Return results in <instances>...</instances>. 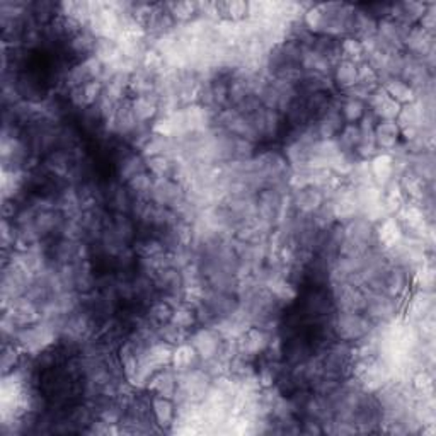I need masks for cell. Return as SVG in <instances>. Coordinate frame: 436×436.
Segmentation results:
<instances>
[{"label":"cell","mask_w":436,"mask_h":436,"mask_svg":"<svg viewBox=\"0 0 436 436\" xmlns=\"http://www.w3.org/2000/svg\"><path fill=\"white\" fill-rule=\"evenodd\" d=\"M103 70H104L103 62H101L97 57H94V55L89 58H84V60H80L77 65L72 67L69 74L65 75L67 87L74 89L86 86L87 82H92V80H99L101 75H103Z\"/></svg>","instance_id":"cell-1"},{"label":"cell","mask_w":436,"mask_h":436,"mask_svg":"<svg viewBox=\"0 0 436 436\" xmlns=\"http://www.w3.org/2000/svg\"><path fill=\"white\" fill-rule=\"evenodd\" d=\"M336 332L342 341H357L370 332V323L358 312L341 311L337 315Z\"/></svg>","instance_id":"cell-2"},{"label":"cell","mask_w":436,"mask_h":436,"mask_svg":"<svg viewBox=\"0 0 436 436\" xmlns=\"http://www.w3.org/2000/svg\"><path fill=\"white\" fill-rule=\"evenodd\" d=\"M271 336L268 331L261 328H247L245 331L237 337V354L245 358L257 357V354L264 353L268 350Z\"/></svg>","instance_id":"cell-3"},{"label":"cell","mask_w":436,"mask_h":436,"mask_svg":"<svg viewBox=\"0 0 436 436\" xmlns=\"http://www.w3.org/2000/svg\"><path fill=\"white\" fill-rule=\"evenodd\" d=\"M367 103L370 106V113L379 121H396L402 109V106L397 101H393L382 86L374 89Z\"/></svg>","instance_id":"cell-4"},{"label":"cell","mask_w":436,"mask_h":436,"mask_svg":"<svg viewBox=\"0 0 436 436\" xmlns=\"http://www.w3.org/2000/svg\"><path fill=\"white\" fill-rule=\"evenodd\" d=\"M189 342L193 345V348L196 350L198 357L203 362H208L218 357L220 345H222V337L220 334L215 331L213 328H201L196 332L189 336Z\"/></svg>","instance_id":"cell-5"},{"label":"cell","mask_w":436,"mask_h":436,"mask_svg":"<svg viewBox=\"0 0 436 436\" xmlns=\"http://www.w3.org/2000/svg\"><path fill=\"white\" fill-rule=\"evenodd\" d=\"M404 48L409 50L410 57L423 60L435 52V35H430L421 26L410 28L404 40Z\"/></svg>","instance_id":"cell-6"},{"label":"cell","mask_w":436,"mask_h":436,"mask_svg":"<svg viewBox=\"0 0 436 436\" xmlns=\"http://www.w3.org/2000/svg\"><path fill=\"white\" fill-rule=\"evenodd\" d=\"M324 201H325V194L320 191L319 188H315V186H308V188L295 191L294 200H291L295 208L303 215L315 213V211L323 206Z\"/></svg>","instance_id":"cell-7"},{"label":"cell","mask_w":436,"mask_h":436,"mask_svg":"<svg viewBox=\"0 0 436 436\" xmlns=\"http://www.w3.org/2000/svg\"><path fill=\"white\" fill-rule=\"evenodd\" d=\"M376 239L384 245L385 252L401 244L404 239V230H402L399 220L396 217H385L380 220L379 227H376Z\"/></svg>","instance_id":"cell-8"},{"label":"cell","mask_w":436,"mask_h":436,"mask_svg":"<svg viewBox=\"0 0 436 436\" xmlns=\"http://www.w3.org/2000/svg\"><path fill=\"white\" fill-rule=\"evenodd\" d=\"M120 365L121 371L125 375L126 382H128L131 387H135L137 384V375H138V365H140V357L138 351L135 348V345L131 341L123 342L120 346Z\"/></svg>","instance_id":"cell-9"},{"label":"cell","mask_w":436,"mask_h":436,"mask_svg":"<svg viewBox=\"0 0 436 436\" xmlns=\"http://www.w3.org/2000/svg\"><path fill=\"white\" fill-rule=\"evenodd\" d=\"M371 176H374V183L380 188L387 186L393 177V157L389 152H379L374 159L370 160Z\"/></svg>","instance_id":"cell-10"},{"label":"cell","mask_w":436,"mask_h":436,"mask_svg":"<svg viewBox=\"0 0 436 436\" xmlns=\"http://www.w3.org/2000/svg\"><path fill=\"white\" fill-rule=\"evenodd\" d=\"M159 94L150 96H137L131 99V109H133L135 118L140 125H147L155 116H159Z\"/></svg>","instance_id":"cell-11"},{"label":"cell","mask_w":436,"mask_h":436,"mask_svg":"<svg viewBox=\"0 0 436 436\" xmlns=\"http://www.w3.org/2000/svg\"><path fill=\"white\" fill-rule=\"evenodd\" d=\"M401 128L396 121H379L375 125V145L379 150L391 152L399 145Z\"/></svg>","instance_id":"cell-12"},{"label":"cell","mask_w":436,"mask_h":436,"mask_svg":"<svg viewBox=\"0 0 436 436\" xmlns=\"http://www.w3.org/2000/svg\"><path fill=\"white\" fill-rule=\"evenodd\" d=\"M380 86H382L385 89V92H387L393 101H397L401 106L410 104L418 99V92L414 91L408 82H404V80L399 77L385 79Z\"/></svg>","instance_id":"cell-13"},{"label":"cell","mask_w":436,"mask_h":436,"mask_svg":"<svg viewBox=\"0 0 436 436\" xmlns=\"http://www.w3.org/2000/svg\"><path fill=\"white\" fill-rule=\"evenodd\" d=\"M198 359H200V357H198L196 350L193 348L191 342H181V345L174 346V351H172L171 367L174 368L176 374H181V371H188L196 368Z\"/></svg>","instance_id":"cell-14"},{"label":"cell","mask_w":436,"mask_h":436,"mask_svg":"<svg viewBox=\"0 0 436 436\" xmlns=\"http://www.w3.org/2000/svg\"><path fill=\"white\" fill-rule=\"evenodd\" d=\"M367 312L371 319L379 320V323H391L396 315V306L391 298L382 297V295H375L374 298H367Z\"/></svg>","instance_id":"cell-15"},{"label":"cell","mask_w":436,"mask_h":436,"mask_svg":"<svg viewBox=\"0 0 436 436\" xmlns=\"http://www.w3.org/2000/svg\"><path fill=\"white\" fill-rule=\"evenodd\" d=\"M399 184L402 193L406 198H409L413 203H421L425 201L426 196V181H423L421 177H418L413 171H406L404 174L399 177Z\"/></svg>","instance_id":"cell-16"},{"label":"cell","mask_w":436,"mask_h":436,"mask_svg":"<svg viewBox=\"0 0 436 436\" xmlns=\"http://www.w3.org/2000/svg\"><path fill=\"white\" fill-rule=\"evenodd\" d=\"M433 311V291H418L408 306V320L419 323L431 315Z\"/></svg>","instance_id":"cell-17"},{"label":"cell","mask_w":436,"mask_h":436,"mask_svg":"<svg viewBox=\"0 0 436 436\" xmlns=\"http://www.w3.org/2000/svg\"><path fill=\"white\" fill-rule=\"evenodd\" d=\"M152 406V414H154L155 423L160 427H171L172 423L176 419V409H174V401L167 399V397L155 396L150 402Z\"/></svg>","instance_id":"cell-18"},{"label":"cell","mask_w":436,"mask_h":436,"mask_svg":"<svg viewBox=\"0 0 436 436\" xmlns=\"http://www.w3.org/2000/svg\"><path fill=\"white\" fill-rule=\"evenodd\" d=\"M334 84L341 91H348L358 84V65L350 60H340L334 67Z\"/></svg>","instance_id":"cell-19"},{"label":"cell","mask_w":436,"mask_h":436,"mask_svg":"<svg viewBox=\"0 0 436 436\" xmlns=\"http://www.w3.org/2000/svg\"><path fill=\"white\" fill-rule=\"evenodd\" d=\"M145 171V159L137 154H126L125 157L120 160V164H118V177H120V181H123V183H128L131 177Z\"/></svg>","instance_id":"cell-20"},{"label":"cell","mask_w":436,"mask_h":436,"mask_svg":"<svg viewBox=\"0 0 436 436\" xmlns=\"http://www.w3.org/2000/svg\"><path fill=\"white\" fill-rule=\"evenodd\" d=\"M166 9L172 19L177 23L186 24L200 18V4L198 2H171L166 4Z\"/></svg>","instance_id":"cell-21"},{"label":"cell","mask_w":436,"mask_h":436,"mask_svg":"<svg viewBox=\"0 0 436 436\" xmlns=\"http://www.w3.org/2000/svg\"><path fill=\"white\" fill-rule=\"evenodd\" d=\"M152 186H154V176L147 174V172H140L126 183V188L130 189V196H133L135 200L145 201H150Z\"/></svg>","instance_id":"cell-22"},{"label":"cell","mask_w":436,"mask_h":436,"mask_svg":"<svg viewBox=\"0 0 436 436\" xmlns=\"http://www.w3.org/2000/svg\"><path fill=\"white\" fill-rule=\"evenodd\" d=\"M171 323L176 324L177 328L184 329V331H189V329L194 328L198 323L196 308L188 306V303H184V302L177 303V306L174 307V311H172Z\"/></svg>","instance_id":"cell-23"},{"label":"cell","mask_w":436,"mask_h":436,"mask_svg":"<svg viewBox=\"0 0 436 436\" xmlns=\"http://www.w3.org/2000/svg\"><path fill=\"white\" fill-rule=\"evenodd\" d=\"M340 113L342 121L346 123H358L365 116L367 113V103L359 99H353V97H345L340 106Z\"/></svg>","instance_id":"cell-24"},{"label":"cell","mask_w":436,"mask_h":436,"mask_svg":"<svg viewBox=\"0 0 436 436\" xmlns=\"http://www.w3.org/2000/svg\"><path fill=\"white\" fill-rule=\"evenodd\" d=\"M341 58L342 60H350L358 63L365 62V48H363V43L358 40V38H345L341 41Z\"/></svg>","instance_id":"cell-25"},{"label":"cell","mask_w":436,"mask_h":436,"mask_svg":"<svg viewBox=\"0 0 436 436\" xmlns=\"http://www.w3.org/2000/svg\"><path fill=\"white\" fill-rule=\"evenodd\" d=\"M157 337L160 341L167 342V345L177 346L181 345V342H184L186 337H188V331L177 328V325L172 323H166L157 325Z\"/></svg>","instance_id":"cell-26"},{"label":"cell","mask_w":436,"mask_h":436,"mask_svg":"<svg viewBox=\"0 0 436 436\" xmlns=\"http://www.w3.org/2000/svg\"><path fill=\"white\" fill-rule=\"evenodd\" d=\"M172 311H174V306H172V303L169 302L167 298L157 300V302L152 303V307H150V311H149V319L155 325L171 323Z\"/></svg>","instance_id":"cell-27"},{"label":"cell","mask_w":436,"mask_h":436,"mask_svg":"<svg viewBox=\"0 0 436 436\" xmlns=\"http://www.w3.org/2000/svg\"><path fill=\"white\" fill-rule=\"evenodd\" d=\"M145 166L154 177H169V174H172V159L167 155H155V157L145 159Z\"/></svg>","instance_id":"cell-28"},{"label":"cell","mask_w":436,"mask_h":436,"mask_svg":"<svg viewBox=\"0 0 436 436\" xmlns=\"http://www.w3.org/2000/svg\"><path fill=\"white\" fill-rule=\"evenodd\" d=\"M135 252L138 254L140 259H142V257L160 256V254L166 252V245H164V242H160L159 239L145 237V239L138 240V242L135 244Z\"/></svg>","instance_id":"cell-29"},{"label":"cell","mask_w":436,"mask_h":436,"mask_svg":"<svg viewBox=\"0 0 436 436\" xmlns=\"http://www.w3.org/2000/svg\"><path fill=\"white\" fill-rule=\"evenodd\" d=\"M413 387L418 393H421L423 399H426V397H433V376L425 370L418 371L413 379Z\"/></svg>","instance_id":"cell-30"},{"label":"cell","mask_w":436,"mask_h":436,"mask_svg":"<svg viewBox=\"0 0 436 436\" xmlns=\"http://www.w3.org/2000/svg\"><path fill=\"white\" fill-rule=\"evenodd\" d=\"M84 91V101H86V108L94 106L97 101L101 99V96L104 94V84L101 80H92L87 82L86 86H82Z\"/></svg>","instance_id":"cell-31"},{"label":"cell","mask_w":436,"mask_h":436,"mask_svg":"<svg viewBox=\"0 0 436 436\" xmlns=\"http://www.w3.org/2000/svg\"><path fill=\"white\" fill-rule=\"evenodd\" d=\"M19 351L21 348H14V342L12 345H6L4 346V354H2V370L4 375L11 374V371H14V367L18 365V358H19Z\"/></svg>","instance_id":"cell-32"},{"label":"cell","mask_w":436,"mask_h":436,"mask_svg":"<svg viewBox=\"0 0 436 436\" xmlns=\"http://www.w3.org/2000/svg\"><path fill=\"white\" fill-rule=\"evenodd\" d=\"M435 11H436L435 4H430V6H427V9L425 11V14H423L421 19L418 21L419 26L425 29V31L430 33V35H435V28H436V14H435Z\"/></svg>","instance_id":"cell-33"},{"label":"cell","mask_w":436,"mask_h":436,"mask_svg":"<svg viewBox=\"0 0 436 436\" xmlns=\"http://www.w3.org/2000/svg\"><path fill=\"white\" fill-rule=\"evenodd\" d=\"M257 379H259L261 389H271L274 384V371L273 368H261L259 375H257Z\"/></svg>","instance_id":"cell-34"}]
</instances>
